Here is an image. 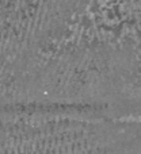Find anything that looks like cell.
I'll return each instance as SVG.
<instances>
[{
    "instance_id": "obj_1",
    "label": "cell",
    "mask_w": 141,
    "mask_h": 154,
    "mask_svg": "<svg viewBox=\"0 0 141 154\" xmlns=\"http://www.w3.org/2000/svg\"><path fill=\"white\" fill-rule=\"evenodd\" d=\"M83 0H0V80L44 48Z\"/></svg>"
}]
</instances>
